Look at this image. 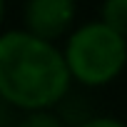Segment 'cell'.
Wrapping results in <instances>:
<instances>
[{
	"mask_svg": "<svg viewBox=\"0 0 127 127\" xmlns=\"http://www.w3.org/2000/svg\"><path fill=\"white\" fill-rule=\"evenodd\" d=\"M100 20L127 37V0H102L100 3Z\"/></svg>",
	"mask_w": 127,
	"mask_h": 127,
	"instance_id": "5b68a950",
	"label": "cell"
},
{
	"mask_svg": "<svg viewBox=\"0 0 127 127\" xmlns=\"http://www.w3.org/2000/svg\"><path fill=\"white\" fill-rule=\"evenodd\" d=\"M77 23V0H25L23 28L45 40H62Z\"/></svg>",
	"mask_w": 127,
	"mask_h": 127,
	"instance_id": "3957f363",
	"label": "cell"
},
{
	"mask_svg": "<svg viewBox=\"0 0 127 127\" xmlns=\"http://www.w3.org/2000/svg\"><path fill=\"white\" fill-rule=\"evenodd\" d=\"M60 50L72 82L87 90L112 85L127 67V37L100 18L72 25Z\"/></svg>",
	"mask_w": 127,
	"mask_h": 127,
	"instance_id": "7a4b0ae2",
	"label": "cell"
},
{
	"mask_svg": "<svg viewBox=\"0 0 127 127\" xmlns=\"http://www.w3.org/2000/svg\"><path fill=\"white\" fill-rule=\"evenodd\" d=\"M15 127H70L60 117L55 107H42V110H28L23 117L15 122Z\"/></svg>",
	"mask_w": 127,
	"mask_h": 127,
	"instance_id": "277c9868",
	"label": "cell"
},
{
	"mask_svg": "<svg viewBox=\"0 0 127 127\" xmlns=\"http://www.w3.org/2000/svg\"><path fill=\"white\" fill-rule=\"evenodd\" d=\"M72 85L55 40L25 28L0 32V100L8 107L18 112L55 107Z\"/></svg>",
	"mask_w": 127,
	"mask_h": 127,
	"instance_id": "6da1fadb",
	"label": "cell"
},
{
	"mask_svg": "<svg viewBox=\"0 0 127 127\" xmlns=\"http://www.w3.org/2000/svg\"><path fill=\"white\" fill-rule=\"evenodd\" d=\"M72 127H127V122L115 115H87L85 120H80Z\"/></svg>",
	"mask_w": 127,
	"mask_h": 127,
	"instance_id": "8992f818",
	"label": "cell"
},
{
	"mask_svg": "<svg viewBox=\"0 0 127 127\" xmlns=\"http://www.w3.org/2000/svg\"><path fill=\"white\" fill-rule=\"evenodd\" d=\"M3 20H5V0H0V28H3Z\"/></svg>",
	"mask_w": 127,
	"mask_h": 127,
	"instance_id": "52a82bcc",
	"label": "cell"
},
{
	"mask_svg": "<svg viewBox=\"0 0 127 127\" xmlns=\"http://www.w3.org/2000/svg\"><path fill=\"white\" fill-rule=\"evenodd\" d=\"M0 127H8V125H5V122H0Z\"/></svg>",
	"mask_w": 127,
	"mask_h": 127,
	"instance_id": "ba28073f",
	"label": "cell"
}]
</instances>
